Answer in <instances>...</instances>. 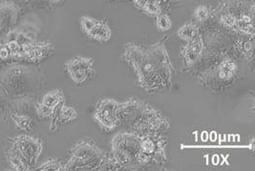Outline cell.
Masks as SVG:
<instances>
[{
	"label": "cell",
	"instance_id": "6",
	"mask_svg": "<svg viewBox=\"0 0 255 171\" xmlns=\"http://www.w3.org/2000/svg\"><path fill=\"white\" fill-rule=\"evenodd\" d=\"M238 73L237 61L231 57H225L215 66L201 73L199 79L204 86L212 90H222L237 79Z\"/></svg>",
	"mask_w": 255,
	"mask_h": 171
},
{
	"label": "cell",
	"instance_id": "21",
	"mask_svg": "<svg viewBox=\"0 0 255 171\" xmlns=\"http://www.w3.org/2000/svg\"><path fill=\"white\" fill-rule=\"evenodd\" d=\"M177 35L181 40L188 43V42H191L192 40H194L196 37L199 35V28L194 23L187 22L179 29Z\"/></svg>",
	"mask_w": 255,
	"mask_h": 171
},
{
	"label": "cell",
	"instance_id": "1",
	"mask_svg": "<svg viewBox=\"0 0 255 171\" xmlns=\"http://www.w3.org/2000/svg\"><path fill=\"white\" fill-rule=\"evenodd\" d=\"M121 57L134 72L136 85L149 94L168 91L175 69L165 42L153 44L126 43Z\"/></svg>",
	"mask_w": 255,
	"mask_h": 171
},
{
	"label": "cell",
	"instance_id": "19",
	"mask_svg": "<svg viewBox=\"0 0 255 171\" xmlns=\"http://www.w3.org/2000/svg\"><path fill=\"white\" fill-rule=\"evenodd\" d=\"M134 3L139 10L147 15L157 16L162 13V8L158 0H134Z\"/></svg>",
	"mask_w": 255,
	"mask_h": 171
},
{
	"label": "cell",
	"instance_id": "11",
	"mask_svg": "<svg viewBox=\"0 0 255 171\" xmlns=\"http://www.w3.org/2000/svg\"><path fill=\"white\" fill-rule=\"evenodd\" d=\"M56 47L51 43H26L21 44L18 61L38 63L55 54Z\"/></svg>",
	"mask_w": 255,
	"mask_h": 171
},
{
	"label": "cell",
	"instance_id": "5",
	"mask_svg": "<svg viewBox=\"0 0 255 171\" xmlns=\"http://www.w3.org/2000/svg\"><path fill=\"white\" fill-rule=\"evenodd\" d=\"M141 135L132 131L117 133L111 141L110 156L119 171H140L139 165Z\"/></svg>",
	"mask_w": 255,
	"mask_h": 171
},
{
	"label": "cell",
	"instance_id": "28",
	"mask_svg": "<svg viewBox=\"0 0 255 171\" xmlns=\"http://www.w3.org/2000/svg\"><path fill=\"white\" fill-rule=\"evenodd\" d=\"M51 3H53V4H58V3H60L61 2L62 0H49Z\"/></svg>",
	"mask_w": 255,
	"mask_h": 171
},
{
	"label": "cell",
	"instance_id": "3",
	"mask_svg": "<svg viewBox=\"0 0 255 171\" xmlns=\"http://www.w3.org/2000/svg\"><path fill=\"white\" fill-rule=\"evenodd\" d=\"M0 84L11 98L31 96L42 87L43 77L34 67L15 64L0 71Z\"/></svg>",
	"mask_w": 255,
	"mask_h": 171
},
{
	"label": "cell",
	"instance_id": "14",
	"mask_svg": "<svg viewBox=\"0 0 255 171\" xmlns=\"http://www.w3.org/2000/svg\"><path fill=\"white\" fill-rule=\"evenodd\" d=\"M61 102H65V96L61 89L49 91L40 102H36V114L39 119L51 118L56 107Z\"/></svg>",
	"mask_w": 255,
	"mask_h": 171
},
{
	"label": "cell",
	"instance_id": "9",
	"mask_svg": "<svg viewBox=\"0 0 255 171\" xmlns=\"http://www.w3.org/2000/svg\"><path fill=\"white\" fill-rule=\"evenodd\" d=\"M8 143V148L20 158L31 170L36 167L43 150V143L39 139L29 135H19L9 139Z\"/></svg>",
	"mask_w": 255,
	"mask_h": 171
},
{
	"label": "cell",
	"instance_id": "25",
	"mask_svg": "<svg viewBox=\"0 0 255 171\" xmlns=\"http://www.w3.org/2000/svg\"><path fill=\"white\" fill-rule=\"evenodd\" d=\"M156 25L160 32H167L172 27V20L167 14L161 13L156 16Z\"/></svg>",
	"mask_w": 255,
	"mask_h": 171
},
{
	"label": "cell",
	"instance_id": "15",
	"mask_svg": "<svg viewBox=\"0 0 255 171\" xmlns=\"http://www.w3.org/2000/svg\"><path fill=\"white\" fill-rule=\"evenodd\" d=\"M205 51V43L202 36L199 34L194 40L188 42L182 49L181 57L184 67L191 68L202 58Z\"/></svg>",
	"mask_w": 255,
	"mask_h": 171
},
{
	"label": "cell",
	"instance_id": "27",
	"mask_svg": "<svg viewBox=\"0 0 255 171\" xmlns=\"http://www.w3.org/2000/svg\"><path fill=\"white\" fill-rule=\"evenodd\" d=\"M11 100V97L7 93L6 89L0 84V111L4 112L8 110V104Z\"/></svg>",
	"mask_w": 255,
	"mask_h": 171
},
{
	"label": "cell",
	"instance_id": "22",
	"mask_svg": "<svg viewBox=\"0 0 255 171\" xmlns=\"http://www.w3.org/2000/svg\"><path fill=\"white\" fill-rule=\"evenodd\" d=\"M6 158L8 161L9 166L14 170L17 171H32L30 168L18 157L15 153H14L11 149L6 150Z\"/></svg>",
	"mask_w": 255,
	"mask_h": 171
},
{
	"label": "cell",
	"instance_id": "12",
	"mask_svg": "<svg viewBox=\"0 0 255 171\" xmlns=\"http://www.w3.org/2000/svg\"><path fill=\"white\" fill-rule=\"evenodd\" d=\"M79 24L82 32L93 41L105 43L112 38V30L105 21L85 15L80 18Z\"/></svg>",
	"mask_w": 255,
	"mask_h": 171
},
{
	"label": "cell",
	"instance_id": "18",
	"mask_svg": "<svg viewBox=\"0 0 255 171\" xmlns=\"http://www.w3.org/2000/svg\"><path fill=\"white\" fill-rule=\"evenodd\" d=\"M8 110L10 113H23L26 114L32 110L36 111V101L31 96H23L11 98L8 104Z\"/></svg>",
	"mask_w": 255,
	"mask_h": 171
},
{
	"label": "cell",
	"instance_id": "23",
	"mask_svg": "<svg viewBox=\"0 0 255 171\" xmlns=\"http://www.w3.org/2000/svg\"><path fill=\"white\" fill-rule=\"evenodd\" d=\"M236 47L238 48V51L240 52L241 54L244 55L248 60L253 61V59H254V52H255L254 39L239 41L237 44H236Z\"/></svg>",
	"mask_w": 255,
	"mask_h": 171
},
{
	"label": "cell",
	"instance_id": "20",
	"mask_svg": "<svg viewBox=\"0 0 255 171\" xmlns=\"http://www.w3.org/2000/svg\"><path fill=\"white\" fill-rule=\"evenodd\" d=\"M10 118L15 127L22 131H31L33 128V119L29 115L23 113H10Z\"/></svg>",
	"mask_w": 255,
	"mask_h": 171
},
{
	"label": "cell",
	"instance_id": "17",
	"mask_svg": "<svg viewBox=\"0 0 255 171\" xmlns=\"http://www.w3.org/2000/svg\"><path fill=\"white\" fill-rule=\"evenodd\" d=\"M38 29L29 22H24L18 26H15L6 37L5 42L7 41H15L22 44L26 43H35L37 42Z\"/></svg>",
	"mask_w": 255,
	"mask_h": 171
},
{
	"label": "cell",
	"instance_id": "10",
	"mask_svg": "<svg viewBox=\"0 0 255 171\" xmlns=\"http://www.w3.org/2000/svg\"><path fill=\"white\" fill-rule=\"evenodd\" d=\"M65 71L76 86H83L92 80L96 70L92 57H75L65 63Z\"/></svg>",
	"mask_w": 255,
	"mask_h": 171
},
{
	"label": "cell",
	"instance_id": "26",
	"mask_svg": "<svg viewBox=\"0 0 255 171\" xmlns=\"http://www.w3.org/2000/svg\"><path fill=\"white\" fill-rule=\"evenodd\" d=\"M193 15H194V17H195L197 21L205 22L210 17V9L207 6H199V7H197V9L194 11Z\"/></svg>",
	"mask_w": 255,
	"mask_h": 171
},
{
	"label": "cell",
	"instance_id": "16",
	"mask_svg": "<svg viewBox=\"0 0 255 171\" xmlns=\"http://www.w3.org/2000/svg\"><path fill=\"white\" fill-rule=\"evenodd\" d=\"M77 116L78 113L74 107L66 105L65 102H61L56 107L51 116V124L49 128L50 132H56L60 126L75 121Z\"/></svg>",
	"mask_w": 255,
	"mask_h": 171
},
{
	"label": "cell",
	"instance_id": "2",
	"mask_svg": "<svg viewBox=\"0 0 255 171\" xmlns=\"http://www.w3.org/2000/svg\"><path fill=\"white\" fill-rule=\"evenodd\" d=\"M122 103V125L143 135H163L170 129L169 120L148 102L130 98Z\"/></svg>",
	"mask_w": 255,
	"mask_h": 171
},
{
	"label": "cell",
	"instance_id": "4",
	"mask_svg": "<svg viewBox=\"0 0 255 171\" xmlns=\"http://www.w3.org/2000/svg\"><path fill=\"white\" fill-rule=\"evenodd\" d=\"M68 154L64 171H104L109 153L93 140L83 139L74 143Z\"/></svg>",
	"mask_w": 255,
	"mask_h": 171
},
{
	"label": "cell",
	"instance_id": "7",
	"mask_svg": "<svg viewBox=\"0 0 255 171\" xmlns=\"http://www.w3.org/2000/svg\"><path fill=\"white\" fill-rule=\"evenodd\" d=\"M168 140L163 135H143L140 142L139 165L141 169L149 166H164L168 162Z\"/></svg>",
	"mask_w": 255,
	"mask_h": 171
},
{
	"label": "cell",
	"instance_id": "8",
	"mask_svg": "<svg viewBox=\"0 0 255 171\" xmlns=\"http://www.w3.org/2000/svg\"><path fill=\"white\" fill-rule=\"evenodd\" d=\"M93 119L105 132H112L122 126V103L114 99H103L97 104Z\"/></svg>",
	"mask_w": 255,
	"mask_h": 171
},
{
	"label": "cell",
	"instance_id": "24",
	"mask_svg": "<svg viewBox=\"0 0 255 171\" xmlns=\"http://www.w3.org/2000/svg\"><path fill=\"white\" fill-rule=\"evenodd\" d=\"M36 171H64V166L59 159H49L48 161H46L45 163L40 165L36 169Z\"/></svg>",
	"mask_w": 255,
	"mask_h": 171
},
{
	"label": "cell",
	"instance_id": "13",
	"mask_svg": "<svg viewBox=\"0 0 255 171\" xmlns=\"http://www.w3.org/2000/svg\"><path fill=\"white\" fill-rule=\"evenodd\" d=\"M19 8L10 0L0 1V44L7 35L15 28L19 15Z\"/></svg>",
	"mask_w": 255,
	"mask_h": 171
}]
</instances>
